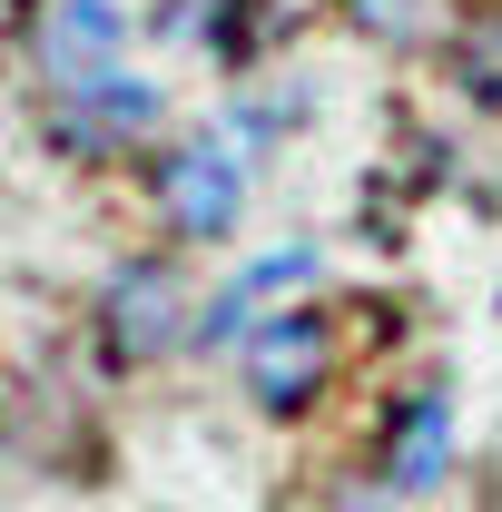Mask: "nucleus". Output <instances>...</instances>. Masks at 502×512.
Listing matches in <instances>:
<instances>
[{
  "label": "nucleus",
  "mask_w": 502,
  "mask_h": 512,
  "mask_svg": "<svg viewBox=\"0 0 502 512\" xmlns=\"http://www.w3.org/2000/svg\"><path fill=\"white\" fill-rule=\"evenodd\" d=\"M119 40H128V20L109 10V0H60L50 30H40V60H50L60 89H89V79L119 69Z\"/></svg>",
  "instance_id": "obj_4"
},
{
  "label": "nucleus",
  "mask_w": 502,
  "mask_h": 512,
  "mask_svg": "<svg viewBox=\"0 0 502 512\" xmlns=\"http://www.w3.org/2000/svg\"><path fill=\"white\" fill-rule=\"evenodd\" d=\"M158 207H168V227L178 237H227L237 217H247V178H237V158L217 148V138H178L168 158H158Z\"/></svg>",
  "instance_id": "obj_2"
},
{
  "label": "nucleus",
  "mask_w": 502,
  "mask_h": 512,
  "mask_svg": "<svg viewBox=\"0 0 502 512\" xmlns=\"http://www.w3.org/2000/svg\"><path fill=\"white\" fill-rule=\"evenodd\" d=\"M443 463H453V404L443 394H414L404 424H394V444H384V483L394 493H434Z\"/></svg>",
  "instance_id": "obj_6"
},
{
  "label": "nucleus",
  "mask_w": 502,
  "mask_h": 512,
  "mask_svg": "<svg viewBox=\"0 0 502 512\" xmlns=\"http://www.w3.org/2000/svg\"><path fill=\"white\" fill-rule=\"evenodd\" d=\"M148 128H158V89H148V79H119V69L60 99V138L69 148H128V138H148Z\"/></svg>",
  "instance_id": "obj_5"
},
{
  "label": "nucleus",
  "mask_w": 502,
  "mask_h": 512,
  "mask_svg": "<svg viewBox=\"0 0 502 512\" xmlns=\"http://www.w3.org/2000/svg\"><path fill=\"white\" fill-rule=\"evenodd\" d=\"M237 365H247V394L266 414H306L315 394H325L335 335H325V316H256L237 335Z\"/></svg>",
  "instance_id": "obj_1"
},
{
  "label": "nucleus",
  "mask_w": 502,
  "mask_h": 512,
  "mask_svg": "<svg viewBox=\"0 0 502 512\" xmlns=\"http://www.w3.org/2000/svg\"><path fill=\"white\" fill-rule=\"evenodd\" d=\"M306 276H315V256H306V247H276V256H256L247 276H227V286H217V306L197 316V335H207V345H237L256 306H266V296H286V286H306Z\"/></svg>",
  "instance_id": "obj_7"
},
{
  "label": "nucleus",
  "mask_w": 502,
  "mask_h": 512,
  "mask_svg": "<svg viewBox=\"0 0 502 512\" xmlns=\"http://www.w3.org/2000/svg\"><path fill=\"white\" fill-rule=\"evenodd\" d=\"M109 345L119 355H168L178 335H188V286H178V266H128L109 276Z\"/></svg>",
  "instance_id": "obj_3"
}]
</instances>
